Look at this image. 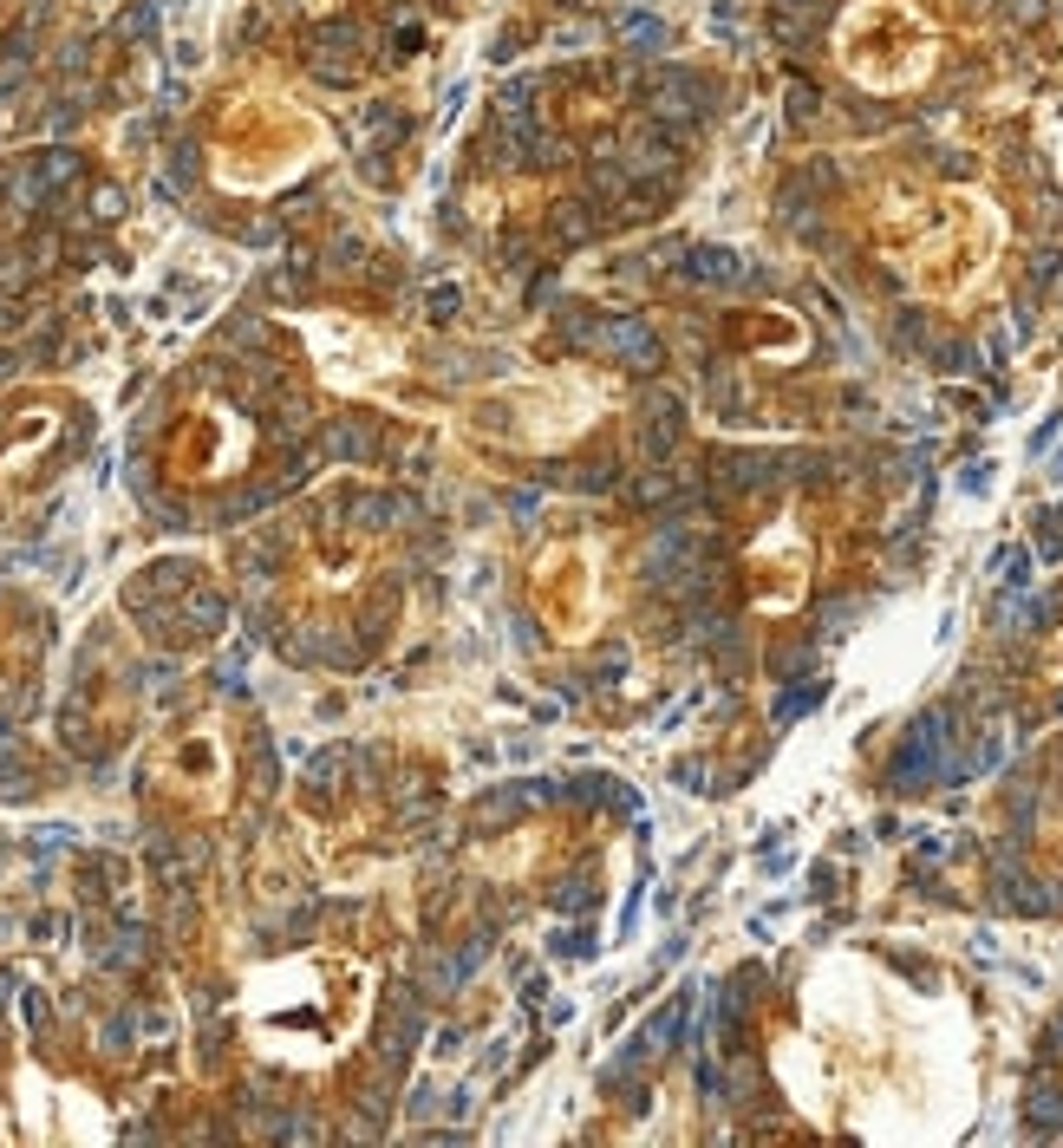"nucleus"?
Masks as SVG:
<instances>
[{"mask_svg": "<svg viewBox=\"0 0 1063 1148\" xmlns=\"http://www.w3.org/2000/svg\"><path fill=\"white\" fill-rule=\"evenodd\" d=\"M594 601H601V581L587 574V548H555V555H542V613L555 627L587 633Z\"/></svg>", "mask_w": 1063, "mask_h": 1148, "instance_id": "obj_1", "label": "nucleus"}]
</instances>
